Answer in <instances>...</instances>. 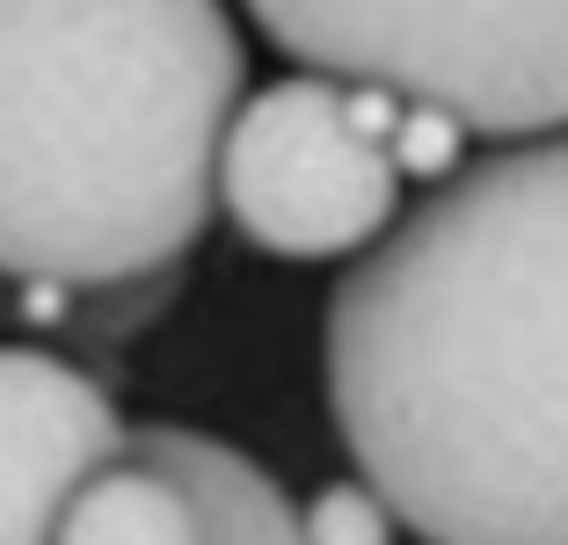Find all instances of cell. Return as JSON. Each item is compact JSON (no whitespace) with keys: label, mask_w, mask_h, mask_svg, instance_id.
Returning a JSON list of instances; mask_svg holds the SVG:
<instances>
[{"label":"cell","mask_w":568,"mask_h":545,"mask_svg":"<svg viewBox=\"0 0 568 545\" xmlns=\"http://www.w3.org/2000/svg\"><path fill=\"white\" fill-rule=\"evenodd\" d=\"M357 480L423 545H568V132L510 138L357 255L321 320Z\"/></svg>","instance_id":"obj_1"},{"label":"cell","mask_w":568,"mask_h":545,"mask_svg":"<svg viewBox=\"0 0 568 545\" xmlns=\"http://www.w3.org/2000/svg\"><path fill=\"white\" fill-rule=\"evenodd\" d=\"M248 95L226 0H0V277L168 284Z\"/></svg>","instance_id":"obj_2"},{"label":"cell","mask_w":568,"mask_h":545,"mask_svg":"<svg viewBox=\"0 0 568 545\" xmlns=\"http://www.w3.org/2000/svg\"><path fill=\"white\" fill-rule=\"evenodd\" d=\"M300 73L394 88L474 138L568 132V0H241Z\"/></svg>","instance_id":"obj_3"},{"label":"cell","mask_w":568,"mask_h":545,"mask_svg":"<svg viewBox=\"0 0 568 545\" xmlns=\"http://www.w3.org/2000/svg\"><path fill=\"white\" fill-rule=\"evenodd\" d=\"M402 189L394 153L357 124L351 88L328 73L241 95L219 146V212L277 263H357L402 218Z\"/></svg>","instance_id":"obj_4"},{"label":"cell","mask_w":568,"mask_h":545,"mask_svg":"<svg viewBox=\"0 0 568 545\" xmlns=\"http://www.w3.org/2000/svg\"><path fill=\"white\" fill-rule=\"evenodd\" d=\"M124 451L118 400L81 363L0 342V545H51L67 502Z\"/></svg>","instance_id":"obj_5"},{"label":"cell","mask_w":568,"mask_h":545,"mask_svg":"<svg viewBox=\"0 0 568 545\" xmlns=\"http://www.w3.org/2000/svg\"><path fill=\"white\" fill-rule=\"evenodd\" d=\"M132 459L161 465L168 480L190 487V502L204 516V545H306L292 495H284L248 451L219 444L204 430H183V422H139Z\"/></svg>","instance_id":"obj_6"},{"label":"cell","mask_w":568,"mask_h":545,"mask_svg":"<svg viewBox=\"0 0 568 545\" xmlns=\"http://www.w3.org/2000/svg\"><path fill=\"white\" fill-rule=\"evenodd\" d=\"M51 545H204V516L183 480L124 451L67 502Z\"/></svg>","instance_id":"obj_7"},{"label":"cell","mask_w":568,"mask_h":545,"mask_svg":"<svg viewBox=\"0 0 568 545\" xmlns=\"http://www.w3.org/2000/svg\"><path fill=\"white\" fill-rule=\"evenodd\" d=\"M300 531H306V545H394L402 516L386 510L379 487H365V480H328L300 510Z\"/></svg>","instance_id":"obj_8"},{"label":"cell","mask_w":568,"mask_h":545,"mask_svg":"<svg viewBox=\"0 0 568 545\" xmlns=\"http://www.w3.org/2000/svg\"><path fill=\"white\" fill-rule=\"evenodd\" d=\"M467 124L445 110H430V102H408L402 124H394V138H386V153H394V167H402V182H423V189H437V182L459 175V153H467Z\"/></svg>","instance_id":"obj_9"}]
</instances>
